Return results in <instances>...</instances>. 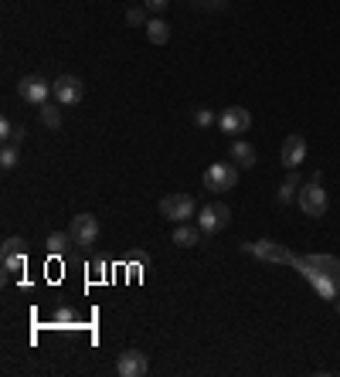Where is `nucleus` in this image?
Returning a JSON list of instances; mask_svg holds the SVG:
<instances>
[{
	"label": "nucleus",
	"mask_w": 340,
	"mask_h": 377,
	"mask_svg": "<svg viewBox=\"0 0 340 377\" xmlns=\"http://www.w3.org/2000/svg\"><path fill=\"white\" fill-rule=\"evenodd\" d=\"M194 123L201 126V129H208L214 123V116H211V109H194Z\"/></svg>",
	"instance_id": "nucleus-24"
},
{
	"label": "nucleus",
	"mask_w": 340,
	"mask_h": 377,
	"mask_svg": "<svg viewBox=\"0 0 340 377\" xmlns=\"http://www.w3.org/2000/svg\"><path fill=\"white\" fill-rule=\"evenodd\" d=\"M0 136H3V143H21L24 140V126H14L10 119H3L0 123Z\"/></svg>",
	"instance_id": "nucleus-20"
},
{
	"label": "nucleus",
	"mask_w": 340,
	"mask_h": 377,
	"mask_svg": "<svg viewBox=\"0 0 340 377\" xmlns=\"http://www.w3.org/2000/svg\"><path fill=\"white\" fill-rule=\"evenodd\" d=\"M68 231H72L75 245H82V249H89V245H96V242H99V221H96L92 214H85V211L72 218Z\"/></svg>",
	"instance_id": "nucleus-9"
},
{
	"label": "nucleus",
	"mask_w": 340,
	"mask_h": 377,
	"mask_svg": "<svg viewBox=\"0 0 340 377\" xmlns=\"http://www.w3.org/2000/svg\"><path fill=\"white\" fill-rule=\"evenodd\" d=\"M147 371H150V360L140 350H123L119 360H116V374L119 377H143Z\"/></svg>",
	"instance_id": "nucleus-12"
},
{
	"label": "nucleus",
	"mask_w": 340,
	"mask_h": 377,
	"mask_svg": "<svg viewBox=\"0 0 340 377\" xmlns=\"http://www.w3.org/2000/svg\"><path fill=\"white\" fill-rule=\"evenodd\" d=\"M126 21H130L133 27H147V10H143V7H130V10H126Z\"/></svg>",
	"instance_id": "nucleus-23"
},
{
	"label": "nucleus",
	"mask_w": 340,
	"mask_h": 377,
	"mask_svg": "<svg viewBox=\"0 0 340 377\" xmlns=\"http://www.w3.org/2000/svg\"><path fill=\"white\" fill-rule=\"evenodd\" d=\"M238 249L245 251V255L262 258V262H283V265H293V262H296V251L283 249V245H276V242H245V245H238Z\"/></svg>",
	"instance_id": "nucleus-5"
},
{
	"label": "nucleus",
	"mask_w": 340,
	"mask_h": 377,
	"mask_svg": "<svg viewBox=\"0 0 340 377\" xmlns=\"http://www.w3.org/2000/svg\"><path fill=\"white\" fill-rule=\"evenodd\" d=\"M68 245H75L72 231H54V235H48V251H52V255H65Z\"/></svg>",
	"instance_id": "nucleus-18"
},
{
	"label": "nucleus",
	"mask_w": 340,
	"mask_h": 377,
	"mask_svg": "<svg viewBox=\"0 0 340 377\" xmlns=\"http://www.w3.org/2000/svg\"><path fill=\"white\" fill-rule=\"evenodd\" d=\"M293 269H296V272H303V279H306V282L313 286L320 300H337V296H340V282H334L330 276H323L320 269H313V265H310V262H306L303 255H296Z\"/></svg>",
	"instance_id": "nucleus-1"
},
{
	"label": "nucleus",
	"mask_w": 340,
	"mask_h": 377,
	"mask_svg": "<svg viewBox=\"0 0 340 377\" xmlns=\"http://www.w3.org/2000/svg\"><path fill=\"white\" fill-rule=\"evenodd\" d=\"M0 167H3V170H14V167H17V147H14V143H7V147L0 150Z\"/></svg>",
	"instance_id": "nucleus-22"
},
{
	"label": "nucleus",
	"mask_w": 340,
	"mask_h": 377,
	"mask_svg": "<svg viewBox=\"0 0 340 377\" xmlns=\"http://www.w3.org/2000/svg\"><path fill=\"white\" fill-rule=\"evenodd\" d=\"M228 225H232V207L221 204V201L205 204L201 214H198V228H201L205 235H218V231H225Z\"/></svg>",
	"instance_id": "nucleus-4"
},
{
	"label": "nucleus",
	"mask_w": 340,
	"mask_h": 377,
	"mask_svg": "<svg viewBox=\"0 0 340 377\" xmlns=\"http://www.w3.org/2000/svg\"><path fill=\"white\" fill-rule=\"evenodd\" d=\"M194 211H198V204L191 194H167L160 201V214L167 221H187V218H194Z\"/></svg>",
	"instance_id": "nucleus-6"
},
{
	"label": "nucleus",
	"mask_w": 340,
	"mask_h": 377,
	"mask_svg": "<svg viewBox=\"0 0 340 377\" xmlns=\"http://www.w3.org/2000/svg\"><path fill=\"white\" fill-rule=\"evenodd\" d=\"M293 194H300V174H296V170H289V177L283 180V187H279V194H276V201L289 204L293 201Z\"/></svg>",
	"instance_id": "nucleus-19"
},
{
	"label": "nucleus",
	"mask_w": 340,
	"mask_h": 377,
	"mask_svg": "<svg viewBox=\"0 0 340 377\" xmlns=\"http://www.w3.org/2000/svg\"><path fill=\"white\" fill-rule=\"evenodd\" d=\"M296 201H300V211H303L306 218H323V214H327V191H323L320 177H313L306 187H300Z\"/></svg>",
	"instance_id": "nucleus-2"
},
{
	"label": "nucleus",
	"mask_w": 340,
	"mask_h": 377,
	"mask_svg": "<svg viewBox=\"0 0 340 377\" xmlns=\"http://www.w3.org/2000/svg\"><path fill=\"white\" fill-rule=\"evenodd\" d=\"M17 96H21L24 102H31V105H45L48 96H52V85H48L41 75H24L21 82H17Z\"/></svg>",
	"instance_id": "nucleus-10"
},
{
	"label": "nucleus",
	"mask_w": 340,
	"mask_h": 377,
	"mask_svg": "<svg viewBox=\"0 0 340 377\" xmlns=\"http://www.w3.org/2000/svg\"><path fill=\"white\" fill-rule=\"evenodd\" d=\"M232 160H235L238 167H245V170L256 167V147L245 143V140H235V143H232Z\"/></svg>",
	"instance_id": "nucleus-16"
},
{
	"label": "nucleus",
	"mask_w": 340,
	"mask_h": 377,
	"mask_svg": "<svg viewBox=\"0 0 340 377\" xmlns=\"http://www.w3.org/2000/svg\"><path fill=\"white\" fill-rule=\"evenodd\" d=\"M306 262H310L313 269H320L323 276H330L334 282H340V258H334V255H306Z\"/></svg>",
	"instance_id": "nucleus-15"
},
{
	"label": "nucleus",
	"mask_w": 340,
	"mask_h": 377,
	"mask_svg": "<svg viewBox=\"0 0 340 377\" xmlns=\"http://www.w3.org/2000/svg\"><path fill=\"white\" fill-rule=\"evenodd\" d=\"M218 126H221L228 136H242V133L252 126V116H249V109H242V105H228V109L218 116Z\"/></svg>",
	"instance_id": "nucleus-11"
},
{
	"label": "nucleus",
	"mask_w": 340,
	"mask_h": 377,
	"mask_svg": "<svg viewBox=\"0 0 340 377\" xmlns=\"http://www.w3.org/2000/svg\"><path fill=\"white\" fill-rule=\"evenodd\" d=\"M52 96L58 105H79L82 96H85V89H82V78L75 75H58L52 82Z\"/></svg>",
	"instance_id": "nucleus-8"
},
{
	"label": "nucleus",
	"mask_w": 340,
	"mask_h": 377,
	"mask_svg": "<svg viewBox=\"0 0 340 377\" xmlns=\"http://www.w3.org/2000/svg\"><path fill=\"white\" fill-rule=\"evenodd\" d=\"M72 320H75L72 309H58V313H54V323H72Z\"/></svg>",
	"instance_id": "nucleus-25"
},
{
	"label": "nucleus",
	"mask_w": 340,
	"mask_h": 377,
	"mask_svg": "<svg viewBox=\"0 0 340 377\" xmlns=\"http://www.w3.org/2000/svg\"><path fill=\"white\" fill-rule=\"evenodd\" d=\"M143 3H147V10H163V7H167V3H170V0H143Z\"/></svg>",
	"instance_id": "nucleus-26"
},
{
	"label": "nucleus",
	"mask_w": 340,
	"mask_h": 377,
	"mask_svg": "<svg viewBox=\"0 0 340 377\" xmlns=\"http://www.w3.org/2000/svg\"><path fill=\"white\" fill-rule=\"evenodd\" d=\"M0 262H3V279H10L14 272H24L27 265V242L21 235H10L0 249Z\"/></svg>",
	"instance_id": "nucleus-3"
},
{
	"label": "nucleus",
	"mask_w": 340,
	"mask_h": 377,
	"mask_svg": "<svg viewBox=\"0 0 340 377\" xmlns=\"http://www.w3.org/2000/svg\"><path fill=\"white\" fill-rule=\"evenodd\" d=\"M147 38H150V45H167V38H170V24L160 21V17L147 21Z\"/></svg>",
	"instance_id": "nucleus-17"
},
{
	"label": "nucleus",
	"mask_w": 340,
	"mask_h": 377,
	"mask_svg": "<svg viewBox=\"0 0 340 377\" xmlns=\"http://www.w3.org/2000/svg\"><path fill=\"white\" fill-rule=\"evenodd\" d=\"M238 184V170L232 163H211L208 170H205V187L214 191V194H225V191H232Z\"/></svg>",
	"instance_id": "nucleus-7"
},
{
	"label": "nucleus",
	"mask_w": 340,
	"mask_h": 377,
	"mask_svg": "<svg viewBox=\"0 0 340 377\" xmlns=\"http://www.w3.org/2000/svg\"><path fill=\"white\" fill-rule=\"evenodd\" d=\"M201 228L187 225V221H177V228H174V245H181V249H194L198 242H201Z\"/></svg>",
	"instance_id": "nucleus-14"
},
{
	"label": "nucleus",
	"mask_w": 340,
	"mask_h": 377,
	"mask_svg": "<svg viewBox=\"0 0 340 377\" xmlns=\"http://www.w3.org/2000/svg\"><path fill=\"white\" fill-rule=\"evenodd\" d=\"M334 309H337V313H340V296H337V300H334Z\"/></svg>",
	"instance_id": "nucleus-27"
},
{
	"label": "nucleus",
	"mask_w": 340,
	"mask_h": 377,
	"mask_svg": "<svg viewBox=\"0 0 340 377\" xmlns=\"http://www.w3.org/2000/svg\"><path fill=\"white\" fill-rule=\"evenodd\" d=\"M303 156H306V140L300 136V133H293L283 140V150H279V163L286 167V170H296L300 163H303Z\"/></svg>",
	"instance_id": "nucleus-13"
},
{
	"label": "nucleus",
	"mask_w": 340,
	"mask_h": 377,
	"mask_svg": "<svg viewBox=\"0 0 340 377\" xmlns=\"http://www.w3.org/2000/svg\"><path fill=\"white\" fill-rule=\"evenodd\" d=\"M38 109H41V123L48 126V129H58V126H61V112H58L54 105L45 102V105H38Z\"/></svg>",
	"instance_id": "nucleus-21"
}]
</instances>
